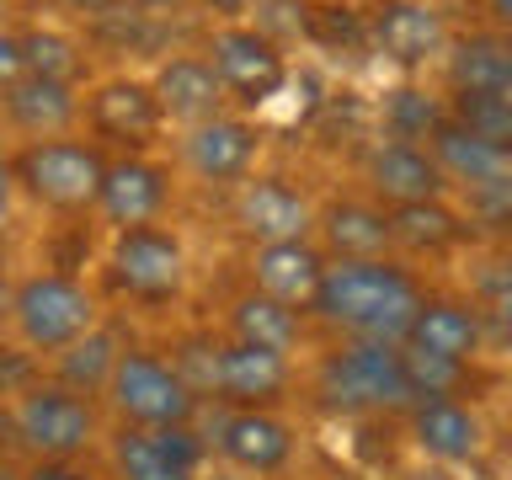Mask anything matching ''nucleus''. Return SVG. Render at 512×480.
Returning <instances> with one entry per match:
<instances>
[{"label": "nucleus", "instance_id": "f257e3e1", "mask_svg": "<svg viewBox=\"0 0 512 480\" xmlns=\"http://www.w3.org/2000/svg\"><path fill=\"white\" fill-rule=\"evenodd\" d=\"M422 283L411 267L374 256V262H326L310 299V315L342 331V342H395L406 336L411 315L422 310Z\"/></svg>", "mask_w": 512, "mask_h": 480}, {"label": "nucleus", "instance_id": "f03ea898", "mask_svg": "<svg viewBox=\"0 0 512 480\" xmlns=\"http://www.w3.org/2000/svg\"><path fill=\"white\" fill-rule=\"evenodd\" d=\"M11 176H16V192H27L32 203L54 208V214H86V208H96V192H102L107 150L75 134L27 139L11 155Z\"/></svg>", "mask_w": 512, "mask_h": 480}, {"label": "nucleus", "instance_id": "7ed1b4c3", "mask_svg": "<svg viewBox=\"0 0 512 480\" xmlns=\"http://www.w3.org/2000/svg\"><path fill=\"white\" fill-rule=\"evenodd\" d=\"M315 390L336 411H411V384L395 342H342L315 368Z\"/></svg>", "mask_w": 512, "mask_h": 480}, {"label": "nucleus", "instance_id": "20e7f679", "mask_svg": "<svg viewBox=\"0 0 512 480\" xmlns=\"http://www.w3.org/2000/svg\"><path fill=\"white\" fill-rule=\"evenodd\" d=\"M11 326L27 352H64L96 326V294L70 272H32L11 288Z\"/></svg>", "mask_w": 512, "mask_h": 480}, {"label": "nucleus", "instance_id": "39448f33", "mask_svg": "<svg viewBox=\"0 0 512 480\" xmlns=\"http://www.w3.org/2000/svg\"><path fill=\"white\" fill-rule=\"evenodd\" d=\"M102 395L112 400V411L123 416V427H139V432L182 427L198 416V395L187 390V379L176 374L166 358H155V352H144V347L118 352Z\"/></svg>", "mask_w": 512, "mask_h": 480}, {"label": "nucleus", "instance_id": "423d86ee", "mask_svg": "<svg viewBox=\"0 0 512 480\" xmlns=\"http://www.w3.org/2000/svg\"><path fill=\"white\" fill-rule=\"evenodd\" d=\"M11 443H22L32 459H75L96 443V406L91 395H75L64 384H27L6 411Z\"/></svg>", "mask_w": 512, "mask_h": 480}, {"label": "nucleus", "instance_id": "0eeeda50", "mask_svg": "<svg viewBox=\"0 0 512 480\" xmlns=\"http://www.w3.org/2000/svg\"><path fill=\"white\" fill-rule=\"evenodd\" d=\"M203 59H208V70L219 75L224 96L240 102V107L272 102V96L283 91V80H288L283 43H272L267 32L251 27V22H219L203 43Z\"/></svg>", "mask_w": 512, "mask_h": 480}, {"label": "nucleus", "instance_id": "6e6552de", "mask_svg": "<svg viewBox=\"0 0 512 480\" xmlns=\"http://www.w3.org/2000/svg\"><path fill=\"white\" fill-rule=\"evenodd\" d=\"M107 278L139 304H166L187 288V246L166 224L118 230L107 251Z\"/></svg>", "mask_w": 512, "mask_h": 480}, {"label": "nucleus", "instance_id": "1a4fd4ad", "mask_svg": "<svg viewBox=\"0 0 512 480\" xmlns=\"http://www.w3.org/2000/svg\"><path fill=\"white\" fill-rule=\"evenodd\" d=\"M363 43L395 70H422V64L443 59L448 22L432 0H374L363 11Z\"/></svg>", "mask_w": 512, "mask_h": 480}, {"label": "nucleus", "instance_id": "9d476101", "mask_svg": "<svg viewBox=\"0 0 512 480\" xmlns=\"http://www.w3.org/2000/svg\"><path fill=\"white\" fill-rule=\"evenodd\" d=\"M262 155V128L246 112H214V118L192 123L182 139L187 171L208 187H240Z\"/></svg>", "mask_w": 512, "mask_h": 480}, {"label": "nucleus", "instance_id": "9b49d317", "mask_svg": "<svg viewBox=\"0 0 512 480\" xmlns=\"http://www.w3.org/2000/svg\"><path fill=\"white\" fill-rule=\"evenodd\" d=\"M294 363L283 352H262L246 342H214V368H208V395L235 411H272V400L288 395Z\"/></svg>", "mask_w": 512, "mask_h": 480}, {"label": "nucleus", "instance_id": "f8f14e48", "mask_svg": "<svg viewBox=\"0 0 512 480\" xmlns=\"http://www.w3.org/2000/svg\"><path fill=\"white\" fill-rule=\"evenodd\" d=\"M80 118L91 123L96 139H112V144H128V150H144L155 134H160V107H155V91L150 80L139 75H107L80 96Z\"/></svg>", "mask_w": 512, "mask_h": 480}, {"label": "nucleus", "instance_id": "ddd939ff", "mask_svg": "<svg viewBox=\"0 0 512 480\" xmlns=\"http://www.w3.org/2000/svg\"><path fill=\"white\" fill-rule=\"evenodd\" d=\"M171 208V171L150 155H118L107 160L102 192H96V214L112 230H139V224H160Z\"/></svg>", "mask_w": 512, "mask_h": 480}, {"label": "nucleus", "instance_id": "4468645a", "mask_svg": "<svg viewBox=\"0 0 512 480\" xmlns=\"http://www.w3.org/2000/svg\"><path fill=\"white\" fill-rule=\"evenodd\" d=\"M235 224L251 246H272V240H310L315 230V203L304 198L283 176H246L235 192Z\"/></svg>", "mask_w": 512, "mask_h": 480}, {"label": "nucleus", "instance_id": "2eb2a0df", "mask_svg": "<svg viewBox=\"0 0 512 480\" xmlns=\"http://www.w3.org/2000/svg\"><path fill=\"white\" fill-rule=\"evenodd\" d=\"M363 182L368 198L379 208H400V203H427L443 198L448 182L443 171L432 166L427 144H406V139H374L363 150Z\"/></svg>", "mask_w": 512, "mask_h": 480}, {"label": "nucleus", "instance_id": "dca6fc26", "mask_svg": "<svg viewBox=\"0 0 512 480\" xmlns=\"http://www.w3.org/2000/svg\"><path fill=\"white\" fill-rule=\"evenodd\" d=\"M427 155L443 171L448 187L480 192V187H512V150L491 139H475L470 128H459L454 118H443L427 134Z\"/></svg>", "mask_w": 512, "mask_h": 480}, {"label": "nucleus", "instance_id": "f3484780", "mask_svg": "<svg viewBox=\"0 0 512 480\" xmlns=\"http://www.w3.org/2000/svg\"><path fill=\"white\" fill-rule=\"evenodd\" d=\"M219 454L235 475H283L294 459V427L278 411H230L219 422Z\"/></svg>", "mask_w": 512, "mask_h": 480}, {"label": "nucleus", "instance_id": "a211bd4d", "mask_svg": "<svg viewBox=\"0 0 512 480\" xmlns=\"http://www.w3.org/2000/svg\"><path fill=\"white\" fill-rule=\"evenodd\" d=\"M251 288L267 299L288 304V310H310L315 299V283L320 272H326V251L315 246V240H272V246H251Z\"/></svg>", "mask_w": 512, "mask_h": 480}, {"label": "nucleus", "instance_id": "6ab92c4d", "mask_svg": "<svg viewBox=\"0 0 512 480\" xmlns=\"http://www.w3.org/2000/svg\"><path fill=\"white\" fill-rule=\"evenodd\" d=\"M480 342H486V320H480V304H464V299H422V310L411 315L406 336H400V347L464 363V368L480 352Z\"/></svg>", "mask_w": 512, "mask_h": 480}, {"label": "nucleus", "instance_id": "aec40b11", "mask_svg": "<svg viewBox=\"0 0 512 480\" xmlns=\"http://www.w3.org/2000/svg\"><path fill=\"white\" fill-rule=\"evenodd\" d=\"M0 112L16 134L27 139H59L80 123V86L64 80H43V75H22L0 91Z\"/></svg>", "mask_w": 512, "mask_h": 480}, {"label": "nucleus", "instance_id": "412c9836", "mask_svg": "<svg viewBox=\"0 0 512 480\" xmlns=\"http://www.w3.org/2000/svg\"><path fill=\"white\" fill-rule=\"evenodd\" d=\"M150 91H155V107H160V118H176V123H203V118H214V112H224V86H219V75L208 70V59L203 54H171V59H160L155 64V75H150Z\"/></svg>", "mask_w": 512, "mask_h": 480}, {"label": "nucleus", "instance_id": "4be33fe9", "mask_svg": "<svg viewBox=\"0 0 512 480\" xmlns=\"http://www.w3.org/2000/svg\"><path fill=\"white\" fill-rule=\"evenodd\" d=\"M448 91H512V38L502 27H475L443 48Z\"/></svg>", "mask_w": 512, "mask_h": 480}, {"label": "nucleus", "instance_id": "5701e85b", "mask_svg": "<svg viewBox=\"0 0 512 480\" xmlns=\"http://www.w3.org/2000/svg\"><path fill=\"white\" fill-rule=\"evenodd\" d=\"M315 224L326 240V262H374L390 251V214L374 198H342L315 214Z\"/></svg>", "mask_w": 512, "mask_h": 480}, {"label": "nucleus", "instance_id": "b1692460", "mask_svg": "<svg viewBox=\"0 0 512 480\" xmlns=\"http://www.w3.org/2000/svg\"><path fill=\"white\" fill-rule=\"evenodd\" d=\"M411 438L427 459L464 464V459L480 454L486 427H480V416L464 406V400H416L411 406Z\"/></svg>", "mask_w": 512, "mask_h": 480}, {"label": "nucleus", "instance_id": "393cba45", "mask_svg": "<svg viewBox=\"0 0 512 480\" xmlns=\"http://www.w3.org/2000/svg\"><path fill=\"white\" fill-rule=\"evenodd\" d=\"M299 331H304V315L288 310V304L267 299V294H240L230 304V342H246V347H262V352H294L299 347Z\"/></svg>", "mask_w": 512, "mask_h": 480}, {"label": "nucleus", "instance_id": "a878e982", "mask_svg": "<svg viewBox=\"0 0 512 480\" xmlns=\"http://www.w3.org/2000/svg\"><path fill=\"white\" fill-rule=\"evenodd\" d=\"M118 331L112 326H91L86 336H75L64 352H54V384H64V390L75 395H102L107 379H112V363H118Z\"/></svg>", "mask_w": 512, "mask_h": 480}, {"label": "nucleus", "instance_id": "bb28decb", "mask_svg": "<svg viewBox=\"0 0 512 480\" xmlns=\"http://www.w3.org/2000/svg\"><path fill=\"white\" fill-rule=\"evenodd\" d=\"M390 214V246H406V251H448L464 240V219L459 208H448L443 198H427V203H400V208H384Z\"/></svg>", "mask_w": 512, "mask_h": 480}, {"label": "nucleus", "instance_id": "cd10ccee", "mask_svg": "<svg viewBox=\"0 0 512 480\" xmlns=\"http://www.w3.org/2000/svg\"><path fill=\"white\" fill-rule=\"evenodd\" d=\"M22 70L43 75V80H64V86H80L86 80V43L70 38L59 27H22Z\"/></svg>", "mask_w": 512, "mask_h": 480}, {"label": "nucleus", "instance_id": "c85d7f7f", "mask_svg": "<svg viewBox=\"0 0 512 480\" xmlns=\"http://www.w3.org/2000/svg\"><path fill=\"white\" fill-rule=\"evenodd\" d=\"M379 118H384V139L427 144V134L448 118V107H443V96H432L427 86H416V80H400V86L384 96Z\"/></svg>", "mask_w": 512, "mask_h": 480}, {"label": "nucleus", "instance_id": "c756f323", "mask_svg": "<svg viewBox=\"0 0 512 480\" xmlns=\"http://www.w3.org/2000/svg\"><path fill=\"white\" fill-rule=\"evenodd\" d=\"M443 107H448V118L459 128H470L475 139H491V144L512 139V91H454Z\"/></svg>", "mask_w": 512, "mask_h": 480}, {"label": "nucleus", "instance_id": "7c9ffc66", "mask_svg": "<svg viewBox=\"0 0 512 480\" xmlns=\"http://www.w3.org/2000/svg\"><path fill=\"white\" fill-rule=\"evenodd\" d=\"M112 464H118V480H198V475L176 470V464L150 443V432H139V427H123L118 438H112Z\"/></svg>", "mask_w": 512, "mask_h": 480}, {"label": "nucleus", "instance_id": "2f4dec72", "mask_svg": "<svg viewBox=\"0 0 512 480\" xmlns=\"http://www.w3.org/2000/svg\"><path fill=\"white\" fill-rule=\"evenodd\" d=\"M160 27L166 22H155V16H144V11H134V6L118 0L112 11H102L91 22V38L102 48H112V54H144V48L160 43Z\"/></svg>", "mask_w": 512, "mask_h": 480}, {"label": "nucleus", "instance_id": "473e14b6", "mask_svg": "<svg viewBox=\"0 0 512 480\" xmlns=\"http://www.w3.org/2000/svg\"><path fill=\"white\" fill-rule=\"evenodd\" d=\"M400 368H406V384H411V406L416 400H454L464 390V363H448V358H427V352H411L400 347Z\"/></svg>", "mask_w": 512, "mask_h": 480}, {"label": "nucleus", "instance_id": "72a5a7b5", "mask_svg": "<svg viewBox=\"0 0 512 480\" xmlns=\"http://www.w3.org/2000/svg\"><path fill=\"white\" fill-rule=\"evenodd\" d=\"M150 443L176 464V470L198 475V464H203V438L192 432V422H182V427H150Z\"/></svg>", "mask_w": 512, "mask_h": 480}, {"label": "nucleus", "instance_id": "f704fd0d", "mask_svg": "<svg viewBox=\"0 0 512 480\" xmlns=\"http://www.w3.org/2000/svg\"><path fill=\"white\" fill-rule=\"evenodd\" d=\"M22 75H27L22 70V38H16V27H0V91Z\"/></svg>", "mask_w": 512, "mask_h": 480}, {"label": "nucleus", "instance_id": "c9c22d12", "mask_svg": "<svg viewBox=\"0 0 512 480\" xmlns=\"http://www.w3.org/2000/svg\"><path fill=\"white\" fill-rule=\"evenodd\" d=\"M22 480H91L75 459H32V470Z\"/></svg>", "mask_w": 512, "mask_h": 480}, {"label": "nucleus", "instance_id": "e433bc0d", "mask_svg": "<svg viewBox=\"0 0 512 480\" xmlns=\"http://www.w3.org/2000/svg\"><path fill=\"white\" fill-rule=\"evenodd\" d=\"M187 6H198V11H208L214 22H240L256 0H187Z\"/></svg>", "mask_w": 512, "mask_h": 480}, {"label": "nucleus", "instance_id": "4c0bfd02", "mask_svg": "<svg viewBox=\"0 0 512 480\" xmlns=\"http://www.w3.org/2000/svg\"><path fill=\"white\" fill-rule=\"evenodd\" d=\"M16 208V176H11V155H0V224L11 219Z\"/></svg>", "mask_w": 512, "mask_h": 480}, {"label": "nucleus", "instance_id": "58836bf2", "mask_svg": "<svg viewBox=\"0 0 512 480\" xmlns=\"http://www.w3.org/2000/svg\"><path fill=\"white\" fill-rule=\"evenodd\" d=\"M123 6H134V11H144V16H155V22H171V16L182 11L187 0H123Z\"/></svg>", "mask_w": 512, "mask_h": 480}, {"label": "nucleus", "instance_id": "ea45409f", "mask_svg": "<svg viewBox=\"0 0 512 480\" xmlns=\"http://www.w3.org/2000/svg\"><path fill=\"white\" fill-rule=\"evenodd\" d=\"M59 6H64V11H75V16H86V22H96V16L112 11L118 0H59Z\"/></svg>", "mask_w": 512, "mask_h": 480}, {"label": "nucleus", "instance_id": "a19ab883", "mask_svg": "<svg viewBox=\"0 0 512 480\" xmlns=\"http://www.w3.org/2000/svg\"><path fill=\"white\" fill-rule=\"evenodd\" d=\"M11 278H6V272H0V326H6V320H11Z\"/></svg>", "mask_w": 512, "mask_h": 480}, {"label": "nucleus", "instance_id": "79ce46f5", "mask_svg": "<svg viewBox=\"0 0 512 480\" xmlns=\"http://www.w3.org/2000/svg\"><path fill=\"white\" fill-rule=\"evenodd\" d=\"M491 22H496V27L512 22V0H491Z\"/></svg>", "mask_w": 512, "mask_h": 480}, {"label": "nucleus", "instance_id": "37998d69", "mask_svg": "<svg viewBox=\"0 0 512 480\" xmlns=\"http://www.w3.org/2000/svg\"><path fill=\"white\" fill-rule=\"evenodd\" d=\"M11 454V422H6V411H0V459Z\"/></svg>", "mask_w": 512, "mask_h": 480}, {"label": "nucleus", "instance_id": "c03bdc74", "mask_svg": "<svg viewBox=\"0 0 512 480\" xmlns=\"http://www.w3.org/2000/svg\"><path fill=\"white\" fill-rule=\"evenodd\" d=\"M208 480H240L235 470H219V475H208Z\"/></svg>", "mask_w": 512, "mask_h": 480}, {"label": "nucleus", "instance_id": "a18cd8bd", "mask_svg": "<svg viewBox=\"0 0 512 480\" xmlns=\"http://www.w3.org/2000/svg\"><path fill=\"white\" fill-rule=\"evenodd\" d=\"M6 11H11V0H0V27H6Z\"/></svg>", "mask_w": 512, "mask_h": 480}]
</instances>
